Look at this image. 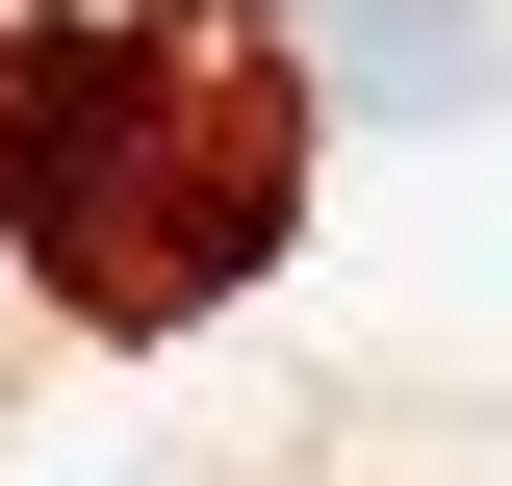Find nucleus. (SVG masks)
Here are the masks:
<instances>
[{"instance_id":"1","label":"nucleus","mask_w":512,"mask_h":486,"mask_svg":"<svg viewBox=\"0 0 512 486\" xmlns=\"http://www.w3.org/2000/svg\"><path fill=\"white\" fill-rule=\"evenodd\" d=\"M0 231L77 307H205L282 231V103L180 26H0Z\"/></svg>"},{"instance_id":"2","label":"nucleus","mask_w":512,"mask_h":486,"mask_svg":"<svg viewBox=\"0 0 512 486\" xmlns=\"http://www.w3.org/2000/svg\"><path fill=\"white\" fill-rule=\"evenodd\" d=\"M282 26H308V77H333L359 128H461V103L512 77V26H487V0H282Z\"/></svg>"}]
</instances>
